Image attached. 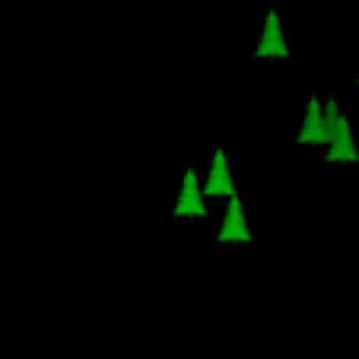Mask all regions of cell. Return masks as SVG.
<instances>
[{"label":"cell","mask_w":359,"mask_h":359,"mask_svg":"<svg viewBox=\"0 0 359 359\" xmlns=\"http://www.w3.org/2000/svg\"><path fill=\"white\" fill-rule=\"evenodd\" d=\"M219 242H251V229L245 223V210H242V201L238 194L226 197V217H223V226L217 232Z\"/></svg>","instance_id":"obj_1"},{"label":"cell","mask_w":359,"mask_h":359,"mask_svg":"<svg viewBox=\"0 0 359 359\" xmlns=\"http://www.w3.org/2000/svg\"><path fill=\"white\" fill-rule=\"evenodd\" d=\"M201 191H203V197H232V194H238L236 182H232V172H229V165H226L223 149L213 153V165H210V172H207V182L201 184Z\"/></svg>","instance_id":"obj_2"},{"label":"cell","mask_w":359,"mask_h":359,"mask_svg":"<svg viewBox=\"0 0 359 359\" xmlns=\"http://www.w3.org/2000/svg\"><path fill=\"white\" fill-rule=\"evenodd\" d=\"M175 217H207V203H203L201 178H197L194 169L184 172L182 194H178V203H175Z\"/></svg>","instance_id":"obj_3"},{"label":"cell","mask_w":359,"mask_h":359,"mask_svg":"<svg viewBox=\"0 0 359 359\" xmlns=\"http://www.w3.org/2000/svg\"><path fill=\"white\" fill-rule=\"evenodd\" d=\"M359 153L353 147V134H350V121L344 115L337 118V128H334L331 140H327V163H356Z\"/></svg>","instance_id":"obj_4"},{"label":"cell","mask_w":359,"mask_h":359,"mask_svg":"<svg viewBox=\"0 0 359 359\" xmlns=\"http://www.w3.org/2000/svg\"><path fill=\"white\" fill-rule=\"evenodd\" d=\"M258 57H290V48H286V39H283V29H280V16L267 13V22H264V35L258 41Z\"/></svg>","instance_id":"obj_5"},{"label":"cell","mask_w":359,"mask_h":359,"mask_svg":"<svg viewBox=\"0 0 359 359\" xmlns=\"http://www.w3.org/2000/svg\"><path fill=\"white\" fill-rule=\"evenodd\" d=\"M299 143H327V130H325V111H321L318 99H309V109H305V121L302 130L296 137Z\"/></svg>","instance_id":"obj_6"}]
</instances>
